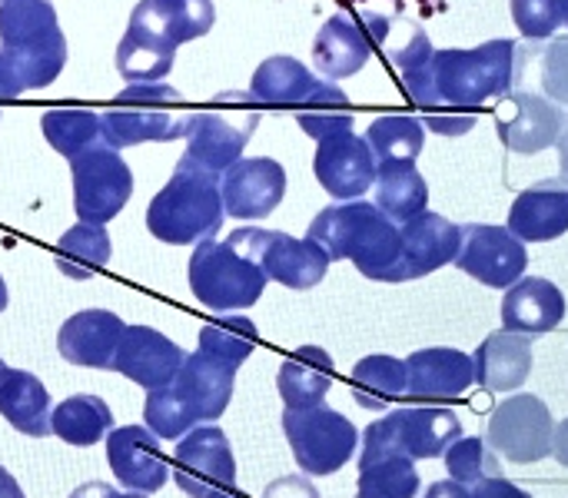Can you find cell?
<instances>
[{
	"label": "cell",
	"instance_id": "1",
	"mask_svg": "<svg viewBox=\"0 0 568 498\" xmlns=\"http://www.w3.org/2000/svg\"><path fill=\"white\" fill-rule=\"evenodd\" d=\"M67 63V40L50 0H0V100L50 87Z\"/></svg>",
	"mask_w": 568,
	"mask_h": 498
},
{
	"label": "cell",
	"instance_id": "2",
	"mask_svg": "<svg viewBox=\"0 0 568 498\" xmlns=\"http://www.w3.org/2000/svg\"><path fill=\"white\" fill-rule=\"evenodd\" d=\"M306 240L323 246V253L336 260H349L359 276L376 283H406L403 276V236L399 223H393L376 203L343 200L316 213Z\"/></svg>",
	"mask_w": 568,
	"mask_h": 498
},
{
	"label": "cell",
	"instance_id": "3",
	"mask_svg": "<svg viewBox=\"0 0 568 498\" xmlns=\"http://www.w3.org/2000/svg\"><path fill=\"white\" fill-rule=\"evenodd\" d=\"M233 383H236L233 366L216 363L200 349L190 353L180 373L166 386L146 393V406H143L146 429L163 443V439H183L196 426H213L233 399Z\"/></svg>",
	"mask_w": 568,
	"mask_h": 498
},
{
	"label": "cell",
	"instance_id": "4",
	"mask_svg": "<svg viewBox=\"0 0 568 498\" xmlns=\"http://www.w3.org/2000/svg\"><path fill=\"white\" fill-rule=\"evenodd\" d=\"M526 50L513 40H486L473 50H436L433 57V87L439 106L476 110L483 103L503 100L523 80Z\"/></svg>",
	"mask_w": 568,
	"mask_h": 498
},
{
	"label": "cell",
	"instance_id": "5",
	"mask_svg": "<svg viewBox=\"0 0 568 498\" xmlns=\"http://www.w3.org/2000/svg\"><path fill=\"white\" fill-rule=\"evenodd\" d=\"M223 216L226 210L220 193V173H210L193 160L180 156L173 176L146 206V230L160 243L193 246L213 240L223 226Z\"/></svg>",
	"mask_w": 568,
	"mask_h": 498
},
{
	"label": "cell",
	"instance_id": "6",
	"mask_svg": "<svg viewBox=\"0 0 568 498\" xmlns=\"http://www.w3.org/2000/svg\"><path fill=\"white\" fill-rule=\"evenodd\" d=\"M190 289L213 313H240L260 303L266 289L263 270L226 240H203L190 256Z\"/></svg>",
	"mask_w": 568,
	"mask_h": 498
},
{
	"label": "cell",
	"instance_id": "7",
	"mask_svg": "<svg viewBox=\"0 0 568 498\" xmlns=\"http://www.w3.org/2000/svg\"><path fill=\"white\" fill-rule=\"evenodd\" d=\"M233 250H240L246 260H253L266 280H276L286 289H313L326 280L329 273V256L323 246L313 240H296L280 230H260V226H243L226 236Z\"/></svg>",
	"mask_w": 568,
	"mask_h": 498
},
{
	"label": "cell",
	"instance_id": "8",
	"mask_svg": "<svg viewBox=\"0 0 568 498\" xmlns=\"http://www.w3.org/2000/svg\"><path fill=\"white\" fill-rule=\"evenodd\" d=\"M456 439H463V423L453 409L409 403L376 419L363 433V449L403 453L409 459H439Z\"/></svg>",
	"mask_w": 568,
	"mask_h": 498
},
{
	"label": "cell",
	"instance_id": "9",
	"mask_svg": "<svg viewBox=\"0 0 568 498\" xmlns=\"http://www.w3.org/2000/svg\"><path fill=\"white\" fill-rule=\"evenodd\" d=\"M283 433L293 449L296 466L306 476H333L339 472L359 446V429L329 406L313 409H286Z\"/></svg>",
	"mask_w": 568,
	"mask_h": 498
},
{
	"label": "cell",
	"instance_id": "10",
	"mask_svg": "<svg viewBox=\"0 0 568 498\" xmlns=\"http://www.w3.org/2000/svg\"><path fill=\"white\" fill-rule=\"evenodd\" d=\"M73 176V210L80 223L106 226L133 196V170L110 146H90L70 160Z\"/></svg>",
	"mask_w": 568,
	"mask_h": 498
},
{
	"label": "cell",
	"instance_id": "11",
	"mask_svg": "<svg viewBox=\"0 0 568 498\" xmlns=\"http://www.w3.org/2000/svg\"><path fill=\"white\" fill-rule=\"evenodd\" d=\"M552 436H556V423L549 406L539 396L523 393L496 406L486 443L493 446L496 456L516 466H532L552 456Z\"/></svg>",
	"mask_w": 568,
	"mask_h": 498
},
{
	"label": "cell",
	"instance_id": "12",
	"mask_svg": "<svg viewBox=\"0 0 568 498\" xmlns=\"http://www.w3.org/2000/svg\"><path fill=\"white\" fill-rule=\"evenodd\" d=\"M386 33L389 20L379 13H333L313 40V63L323 73V80H346L369 63L373 47Z\"/></svg>",
	"mask_w": 568,
	"mask_h": 498
},
{
	"label": "cell",
	"instance_id": "13",
	"mask_svg": "<svg viewBox=\"0 0 568 498\" xmlns=\"http://www.w3.org/2000/svg\"><path fill=\"white\" fill-rule=\"evenodd\" d=\"M453 266H459L466 276L479 280L483 286L509 289L526 276L529 253L526 243L516 233H509V226L473 223L463 226V246Z\"/></svg>",
	"mask_w": 568,
	"mask_h": 498
},
{
	"label": "cell",
	"instance_id": "14",
	"mask_svg": "<svg viewBox=\"0 0 568 498\" xmlns=\"http://www.w3.org/2000/svg\"><path fill=\"white\" fill-rule=\"evenodd\" d=\"M176 486L190 498H210L236 486V459L220 426H196L176 446Z\"/></svg>",
	"mask_w": 568,
	"mask_h": 498
},
{
	"label": "cell",
	"instance_id": "15",
	"mask_svg": "<svg viewBox=\"0 0 568 498\" xmlns=\"http://www.w3.org/2000/svg\"><path fill=\"white\" fill-rule=\"evenodd\" d=\"M223 210L240 223L266 220L286 196V170L270 156H243L220 176Z\"/></svg>",
	"mask_w": 568,
	"mask_h": 498
},
{
	"label": "cell",
	"instance_id": "16",
	"mask_svg": "<svg viewBox=\"0 0 568 498\" xmlns=\"http://www.w3.org/2000/svg\"><path fill=\"white\" fill-rule=\"evenodd\" d=\"M260 123L256 110H213V113H193L186 130V160L210 173H226L236 160H243V150Z\"/></svg>",
	"mask_w": 568,
	"mask_h": 498
},
{
	"label": "cell",
	"instance_id": "17",
	"mask_svg": "<svg viewBox=\"0 0 568 498\" xmlns=\"http://www.w3.org/2000/svg\"><path fill=\"white\" fill-rule=\"evenodd\" d=\"M566 123V110L559 103H552L542 93H529V90H513L503 96V103L496 106V133L499 140L523 156L542 153L549 146H556L559 133Z\"/></svg>",
	"mask_w": 568,
	"mask_h": 498
},
{
	"label": "cell",
	"instance_id": "18",
	"mask_svg": "<svg viewBox=\"0 0 568 498\" xmlns=\"http://www.w3.org/2000/svg\"><path fill=\"white\" fill-rule=\"evenodd\" d=\"M313 173L320 180V186L343 200H359L373 190L376 183V156L366 143V136L346 130L336 136H326L316 143V156H313Z\"/></svg>",
	"mask_w": 568,
	"mask_h": 498
},
{
	"label": "cell",
	"instance_id": "19",
	"mask_svg": "<svg viewBox=\"0 0 568 498\" xmlns=\"http://www.w3.org/2000/svg\"><path fill=\"white\" fill-rule=\"evenodd\" d=\"M476 386L473 356L459 349H419L406 359V403H429L443 406L463 399Z\"/></svg>",
	"mask_w": 568,
	"mask_h": 498
},
{
	"label": "cell",
	"instance_id": "20",
	"mask_svg": "<svg viewBox=\"0 0 568 498\" xmlns=\"http://www.w3.org/2000/svg\"><path fill=\"white\" fill-rule=\"evenodd\" d=\"M106 463L126 492L153 496L170 479V466L160 453V439L146 426L113 429L106 436Z\"/></svg>",
	"mask_w": 568,
	"mask_h": 498
},
{
	"label": "cell",
	"instance_id": "21",
	"mask_svg": "<svg viewBox=\"0 0 568 498\" xmlns=\"http://www.w3.org/2000/svg\"><path fill=\"white\" fill-rule=\"evenodd\" d=\"M216 23L213 0H140L130 13L126 30L156 40L166 50H180L183 43L210 33Z\"/></svg>",
	"mask_w": 568,
	"mask_h": 498
},
{
	"label": "cell",
	"instance_id": "22",
	"mask_svg": "<svg viewBox=\"0 0 568 498\" xmlns=\"http://www.w3.org/2000/svg\"><path fill=\"white\" fill-rule=\"evenodd\" d=\"M183 359H186V353L173 339H166L160 329L126 326L120 336L116 356H113V373L126 376L130 383H136L150 393V389L166 386L180 373Z\"/></svg>",
	"mask_w": 568,
	"mask_h": 498
},
{
	"label": "cell",
	"instance_id": "23",
	"mask_svg": "<svg viewBox=\"0 0 568 498\" xmlns=\"http://www.w3.org/2000/svg\"><path fill=\"white\" fill-rule=\"evenodd\" d=\"M399 236H403V276L406 280H423L456 263V253L463 246V226L429 210L399 223Z\"/></svg>",
	"mask_w": 568,
	"mask_h": 498
},
{
	"label": "cell",
	"instance_id": "24",
	"mask_svg": "<svg viewBox=\"0 0 568 498\" xmlns=\"http://www.w3.org/2000/svg\"><path fill=\"white\" fill-rule=\"evenodd\" d=\"M123 319L110 309H83L70 316L57 333V349L70 366L113 369V356L123 336Z\"/></svg>",
	"mask_w": 568,
	"mask_h": 498
},
{
	"label": "cell",
	"instance_id": "25",
	"mask_svg": "<svg viewBox=\"0 0 568 498\" xmlns=\"http://www.w3.org/2000/svg\"><path fill=\"white\" fill-rule=\"evenodd\" d=\"M190 120H193V113H176L166 106L113 103L106 113H100V140L110 150L156 143V140H176V136H186Z\"/></svg>",
	"mask_w": 568,
	"mask_h": 498
},
{
	"label": "cell",
	"instance_id": "26",
	"mask_svg": "<svg viewBox=\"0 0 568 498\" xmlns=\"http://www.w3.org/2000/svg\"><path fill=\"white\" fill-rule=\"evenodd\" d=\"M509 233H516L523 243H549L568 233V183L559 180H539L529 190H523L509 210L506 220Z\"/></svg>",
	"mask_w": 568,
	"mask_h": 498
},
{
	"label": "cell",
	"instance_id": "27",
	"mask_svg": "<svg viewBox=\"0 0 568 498\" xmlns=\"http://www.w3.org/2000/svg\"><path fill=\"white\" fill-rule=\"evenodd\" d=\"M566 319V296L556 283L529 276L506 289L503 299V326L519 336L552 333Z\"/></svg>",
	"mask_w": 568,
	"mask_h": 498
},
{
	"label": "cell",
	"instance_id": "28",
	"mask_svg": "<svg viewBox=\"0 0 568 498\" xmlns=\"http://www.w3.org/2000/svg\"><path fill=\"white\" fill-rule=\"evenodd\" d=\"M473 366H476V383L486 393H513L532 373V336H519L509 329L493 333L473 353Z\"/></svg>",
	"mask_w": 568,
	"mask_h": 498
},
{
	"label": "cell",
	"instance_id": "29",
	"mask_svg": "<svg viewBox=\"0 0 568 498\" xmlns=\"http://www.w3.org/2000/svg\"><path fill=\"white\" fill-rule=\"evenodd\" d=\"M50 396L43 383L27 373L0 363V416L23 436L43 439L50 436Z\"/></svg>",
	"mask_w": 568,
	"mask_h": 498
},
{
	"label": "cell",
	"instance_id": "30",
	"mask_svg": "<svg viewBox=\"0 0 568 498\" xmlns=\"http://www.w3.org/2000/svg\"><path fill=\"white\" fill-rule=\"evenodd\" d=\"M316 73L300 63L296 57H286V53H276V57H266L253 80H250V100L256 106H266V110H300L303 100L313 93L316 87Z\"/></svg>",
	"mask_w": 568,
	"mask_h": 498
},
{
	"label": "cell",
	"instance_id": "31",
	"mask_svg": "<svg viewBox=\"0 0 568 498\" xmlns=\"http://www.w3.org/2000/svg\"><path fill=\"white\" fill-rule=\"evenodd\" d=\"M333 359L320 346L296 349L276 376V389L286 403V409H313L323 406L329 386H333Z\"/></svg>",
	"mask_w": 568,
	"mask_h": 498
},
{
	"label": "cell",
	"instance_id": "32",
	"mask_svg": "<svg viewBox=\"0 0 568 498\" xmlns=\"http://www.w3.org/2000/svg\"><path fill=\"white\" fill-rule=\"evenodd\" d=\"M356 489V498H416L423 489L416 459L386 449H363Z\"/></svg>",
	"mask_w": 568,
	"mask_h": 498
},
{
	"label": "cell",
	"instance_id": "33",
	"mask_svg": "<svg viewBox=\"0 0 568 498\" xmlns=\"http://www.w3.org/2000/svg\"><path fill=\"white\" fill-rule=\"evenodd\" d=\"M373 203L393 220L406 223L419 213L429 210V186L416 163H389L376 166V183H373Z\"/></svg>",
	"mask_w": 568,
	"mask_h": 498
},
{
	"label": "cell",
	"instance_id": "34",
	"mask_svg": "<svg viewBox=\"0 0 568 498\" xmlns=\"http://www.w3.org/2000/svg\"><path fill=\"white\" fill-rule=\"evenodd\" d=\"M50 433L67 446L90 449L113 433V409L100 396H70L50 413Z\"/></svg>",
	"mask_w": 568,
	"mask_h": 498
},
{
	"label": "cell",
	"instance_id": "35",
	"mask_svg": "<svg viewBox=\"0 0 568 498\" xmlns=\"http://www.w3.org/2000/svg\"><path fill=\"white\" fill-rule=\"evenodd\" d=\"M110 250H113V243H110L106 226L77 223V226H70L60 236L57 253H53V263L70 280H93L110 263Z\"/></svg>",
	"mask_w": 568,
	"mask_h": 498
},
{
	"label": "cell",
	"instance_id": "36",
	"mask_svg": "<svg viewBox=\"0 0 568 498\" xmlns=\"http://www.w3.org/2000/svg\"><path fill=\"white\" fill-rule=\"evenodd\" d=\"M363 136H366V143H369V150L376 156V166L416 163V156L426 146V126H423L419 116H409V113L376 116Z\"/></svg>",
	"mask_w": 568,
	"mask_h": 498
},
{
	"label": "cell",
	"instance_id": "37",
	"mask_svg": "<svg viewBox=\"0 0 568 498\" xmlns=\"http://www.w3.org/2000/svg\"><path fill=\"white\" fill-rule=\"evenodd\" d=\"M353 399L363 409H389L406 399V359L366 356L353 366Z\"/></svg>",
	"mask_w": 568,
	"mask_h": 498
},
{
	"label": "cell",
	"instance_id": "38",
	"mask_svg": "<svg viewBox=\"0 0 568 498\" xmlns=\"http://www.w3.org/2000/svg\"><path fill=\"white\" fill-rule=\"evenodd\" d=\"M296 123L303 133H310L316 143L326 140V136H336V133H346L353 130L356 123V113H353V103L349 96L333 83V80H316L313 93L303 100V106L296 110Z\"/></svg>",
	"mask_w": 568,
	"mask_h": 498
},
{
	"label": "cell",
	"instance_id": "39",
	"mask_svg": "<svg viewBox=\"0 0 568 498\" xmlns=\"http://www.w3.org/2000/svg\"><path fill=\"white\" fill-rule=\"evenodd\" d=\"M43 140L67 160L80 156L90 146H100V113L87 106H57L40 116Z\"/></svg>",
	"mask_w": 568,
	"mask_h": 498
},
{
	"label": "cell",
	"instance_id": "40",
	"mask_svg": "<svg viewBox=\"0 0 568 498\" xmlns=\"http://www.w3.org/2000/svg\"><path fill=\"white\" fill-rule=\"evenodd\" d=\"M433 57H436V47L423 30H416V37L406 47L389 53V63L396 67V77H399L406 96L413 103H419L423 113L439 110V96H436V87H433Z\"/></svg>",
	"mask_w": 568,
	"mask_h": 498
},
{
	"label": "cell",
	"instance_id": "41",
	"mask_svg": "<svg viewBox=\"0 0 568 498\" xmlns=\"http://www.w3.org/2000/svg\"><path fill=\"white\" fill-rule=\"evenodd\" d=\"M256 343H260L256 323L240 316V313L213 319L200 329V353L216 359V363H226L233 369H240L253 356Z\"/></svg>",
	"mask_w": 568,
	"mask_h": 498
},
{
	"label": "cell",
	"instance_id": "42",
	"mask_svg": "<svg viewBox=\"0 0 568 498\" xmlns=\"http://www.w3.org/2000/svg\"><path fill=\"white\" fill-rule=\"evenodd\" d=\"M173 57L176 50H166L156 40L126 30L116 47V70L126 83H160L173 70Z\"/></svg>",
	"mask_w": 568,
	"mask_h": 498
},
{
	"label": "cell",
	"instance_id": "43",
	"mask_svg": "<svg viewBox=\"0 0 568 498\" xmlns=\"http://www.w3.org/2000/svg\"><path fill=\"white\" fill-rule=\"evenodd\" d=\"M446 469H449V479L473 489L486 479H496L503 476V466L493 453V446L486 439H473V436H463L456 439L449 449H446Z\"/></svg>",
	"mask_w": 568,
	"mask_h": 498
},
{
	"label": "cell",
	"instance_id": "44",
	"mask_svg": "<svg viewBox=\"0 0 568 498\" xmlns=\"http://www.w3.org/2000/svg\"><path fill=\"white\" fill-rule=\"evenodd\" d=\"M513 20L523 37L546 40L556 37L559 27H566L568 0H513Z\"/></svg>",
	"mask_w": 568,
	"mask_h": 498
},
{
	"label": "cell",
	"instance_id": "45",
	"mask_svg": "<svg viewBox=\"0 0 568 498\" xmlns=\"http://www.w3.org/2000/svg\"><path fill=\"white\" fill-rule=\"evenodd\" d=\"M542 90L552 103H568V37H559L542 53Z\"/></svg>",
	"mask_w": 568,
	"mask_h": 498
},
{
	"label": "cell",
	"instance_id": "46",
	"mask_svg": "<svg viewBox=\"0 0 568 498\" xmlns=\"http://www.w3.org/2000/svg\"><path fill=\"white\" fill-rule=\"evenodd\" d=\"M113 103H130V106H180L183 96L176 87H170L166 80L160 83H126V90H120V96Z\"/></svg>",
	"mask_w": 568,
	"mask_h": 498
},
{
	"label": "cell",
	"instance_id": "47",
	"mask_svg": "<svg viewBox=\"0 0 568 498\" xmlns=\"http://www.w3.org/2000/svg\"><path fill=\"white\" fill-rule=\"evenodd\" d=\"M423 126H433L436 133H446V136H459V133H466V130L476 126V116L466 113V110L439 106V110H426L423 113Z\"/></svg>",
	"mask_w": 568,
	"mask_h": 498
},
{
	"label": "cell",
	"instance_id": "48",
	"mask_svg": "<svg viewBox=\"0 0 568 498\" xmlns=\"http://www.w3.org/2000/svg\"><path fill=\"white\" fill-rule=\"evenodd\" d=\"M263 498H320V492L306 476H283L263 489Z\"/></svg>",
	"mask_w": 568,
	"mask_h": 498
},
{
	"label": "cell",
	"instance_id": "49",
	"mask_svg": "<svg viewBox=\"0 0 568 498\" xmlns=\"http://www.w3.org/2000/svg\"><path fill=\"white\" fill-rule=\"evenodd\" d=\"M476 498H532L529 492H523L519 486H513L506 476H496V479H486L479 486L469 489Z\"/></svg>",
	"mask_w": 568,
	"mask_h": 498
},
{
	"label": "cell",
	"instance_id": "50",
	"mask_svg": "<svg viewBox=\"0 0 568 498\" xmlns=\"http://www.w3.org/2000/svg\"><path fill=\"white\" fill-rule=\"evenodd\" d=\"M70 498H146V496H140V492H116V489H110L106 482H87V486L73 489V496Z\"/></svg>",
	"mask_w": 568,
	"mask_h": 498
},
{
	"label": "cell",
	"instance_id": "51",
	"mask_svg": "<svg viewBox=\"0 0 568 498\" xmlns=\"http://www.w3.org/2000/svg\"><path fill=\"white\" fill-rule=\"evenodd\" d=\"M423 498H476V496H473L466 486H459V482H453V479H443V482L429 486Z\"/></svg>",
	"mask_w": 568,
	"mask_h": 498
},
{
	"label": "cell",
	"instance_id": "52",
	"mask_svg": "<svg viewBox=\"0 0 568 498\" xmlns=\"http://www.w3.org/2000/svg\"><path fill=\"white\" fill-rule=\"evenodd\" d=\"M552 456L562 463L568 469V419H562L559 426H556V436H552Z\"/></svg>",
	"mask_w": 568,
	"mask_h": 498
},
{
	"label": "cell",
	"instance_id": "53",
	"mask_svg": "<svg viewBox=\"0 0 568 498\" xmlns=\"http://www.w3.org/2000/svg\"><path fill=\"white\" fill-rule=\"evenodd\" d=\"M0 498H27L20 492V486H17V479L0 466Z\"/></svg>",
	"mask_w": 568,
	"mask_h": 498
},
{
	"label": "cell",
	"instance_id": "54",
	"mask_svg": "<svg viewBox=\"0 0 568 498\" xmlns=\"http://www.w3.org/2000/svg\"><path fill=\"white\" fill-rule=\"evenodd\" d=\"M556 146H559V170H562V180L568 183V116L566 123H562V133H559Z\"/></svg>",
	"mask_w": 568,
	"mask_h": 498
},
{
	"label": "cell",
	"instance_id": "55",
	"mask_svg": "<svg viewBox=\"0 0 568 498\" xmlns=\"http://www.w3.org/2000/svg\"><path fill=\"white\" fill-rule=\"evenodd\" d=\"M7 309V283H3V276H0V313Z\"/></svg>",
	"mask_w": 568,
	"mask_h": 498
},
{
	"label": "cell",
	"instance_id": "56",
	"mask_svg": "<svg viewBox=\"0 0 568 498\" xmlns=\"http://www.w3.org/2000/svg\"><path fill=\"white\" fill-rule=\"evenodd\" d=\"M210 498H236V496H233V492H213Z\"/></svg>",
	"mask_w": 568,
	"mask_h": 498
},
{
	"label": "cell",
	"instance_id": "57",
	"mask_svg": "<svg viewBox=\"0 0 568 498\" xmlns=\"http://www.w3.org/2000/svg\"><path fill=\"white\" fill-rule=\"evenodd\" d=\"M566 27H568V10H566Z\"/></svg>",
	"mask_w": 568,
	"mask_h": 498
}]
</instances>
